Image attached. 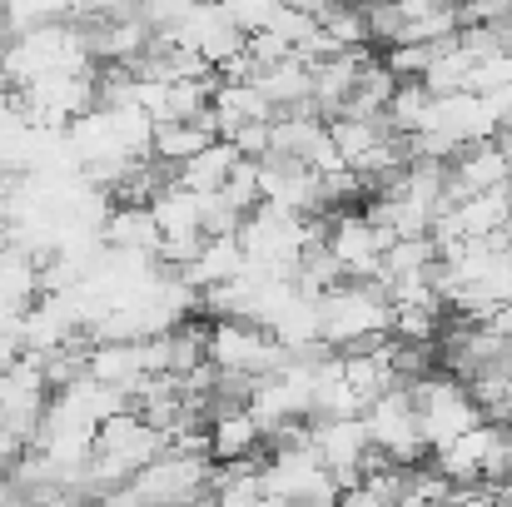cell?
I'll list each match as a JSON object with an SVG mask.
<instances>
[{"label": "cell", "mask_w": 512, "mask_h": 507, "mask_svg": "<svg viewBox=\"0 0 512 507\" xmlns=\"http://www.w3.org/2000/svg\"><path fill=\"white\" fill-rule=\"evenodd\" d=\"M90 30L85 20H50L35 30H20L5 40L0 55V80L5 90H25L45 75H65V70H90Z\"/></svg>", "instance_id": "1"}, {"label": "cell", "mask_w": 512, "mask_h": 507, "mask_svg": "<svg viewBox=\"0 0 512 507\" xmlns=\"http://www.w3.org/2000/svg\"><path fill=\"white\" fill-rule=\"evenodd\" d=\"M388 319H393V309H388V294L378 279H343L319 294V338L334 353L388 338Z\"/></svg>", "instance_id": "2"}, {"label": "cell", "mask_w": 512, "mask_h": 507, "mask_svg": "<svg viewBox=\"0 0 512 507\" xmlns=\"http://www.w3.org/2000/svg\"><path fill=\"white\" fill-rule=\"evenodd\" d=\"M408 393H413L418 438H423V448H428V453L448 448L458 433H468V428H478V423H483V408L473 403V393H468V383H463V378L423 373V378H413V383H408Z\"/></svg>", "instance_id": "3"}, {"label": "cell", "mask_w": 512, "mask_h": 507, "mask_svg": "<svg viewBox=\"0 0 512 507\" xmlns=\"http://www.w3.org/2000/svg\"><path fill=\"white\" fill-rule=\"evenodd\" d=\"M204 358L219 368V373H234V378H269L289 363V348H279L269 329L259 324H244V319H214L209 334H204Z\"/></svg>", "instance_id": "4"}, {"label": "cell", "mask_w": 512, "mask_h": 507, "mask_svg": "<svg viewBox=\"0 0 512 507\" xmlns=\"http://www.w3.org/2000/svg\"><path fill=\"white\" fill-rule=\"evenodd\" d=\"M209 483H214V458L204 453H174L165 448L155 463H145L130 488L145 498L150 507H194L209 498Z\"/></svg>", "instance_id": "5"}, {"label": "cell", "mask_w": 512, "mask_h": 507, "mask_svg": "<svg viewBox=\"0 0 512 507\" xmlns=\"http://www.w3.org/2000/svg\"><path fill=\"white\" fill-rule=\"evenodd\" d=\"M358 418H363V428H368V448L383 453L388 463L413 468V463L428 453L423 438H418V413H413V393H408V383L383 388Z\"/></svg>", "instance_id": "6"}, {"label": "cell", "mask_w": 512, "mask_h": 507, "mask_svg": "<svg viewBox=\"0 0 512 507\" xmlns=\"http://www.w3.org/2000/svg\"><path fill=\"white\" fill-rule=\"evenodd\" d=\"M393 239L368 219V214H353V209H334V219H324V249L329 259L339 264L343 279H378V264H383V249Z\"/></svg>", "instance_id": "7"}, {"label": "cell", "mask_w": 512, "mask_h": 507, "mask_svg": "<svg viewBox=\"0 0 512 507\" xmlns=\"http://www.w3.org/2000/svg\"><path fill=\"white\" fill-rule=\"evenodd\" d=\"M45 403H50V383L40 373V358L20 353V363L0 373V428H10V433L35 443Z\"/></svg>", "instance_id": "8"}, {"label": "cell", "mask_w": 512, "mask_h": 507, "mask_svg": "<svg viewBox=\"0 0 512 507\" xmlns=\"http://www.w3.org/2000/svg\"><path fill=\"white\" fill-rule=\"evenodd\" d=\"M259 204L289 209V214H324V184L304 160H284V155H264L259 160Z\"/></svg>", "instance_id": "9"}, {"label": "cell", "mask_w": 512, "mask_h": 507, "mask_svg": "<svg viewBox=\"0 0 512 507\" xmlns=\"http://www.w3.org/2000/svg\"><path fill=\"white\" fill-rule=\"evenodd\" d=\"M204 438H209V458L214 463H249L264 448V428H259V418L244 403H219L209 413V423H204Z\"/></svg>", "instance_id": "10"}, {"label": "cell", "mask_w": 512, "mask_h": 507, "mask_svg": "<svg viewBox=\"0 0 512 507\" xmlns=\"http://www.w3.org/2000/svg\"><path fill=\"white\" fill-rule=\"evenodd\" d=\"M239 274H244V249H239L234 234H209V239L179 264V279H184L194 294L219 289V284H229V279H239Z\"/></svg>", "instance_id": "11"}, {"label": "cell", "mask_w": 512, "mask_h": 507, "mask_svg": "<svg viewBox=\"0 0 512 507\" xmlns=\"http://www.w3.org/2000/svg\"><path fill=\"white\" fill-rule=\"evenodd\" d=\"M100 244L115 254H150L160 259V229L150 204H110L105 224H100Z\"/></svg>", "instance_id": "12"}, {"label": "cell", "mask_w": 512, "mask_h": 507, "mask_svg": "<svg viewBox=\"0 0 512 507\" xmlns=\"http://www.w3.org/2000/svg\"><path fill=\"white\" fill-rule=\"evenodd\" d=\"M209 140H219L209 115H199V120H160L155 135H150V160L174 169V165H184L189 155H199Z\"/></svg>", "instance_id": "13"}, {"label": "cell", "mask_w": 512, "mask_h": 507, "mask_svg": "<svg viewBox=\"0 0 512 507\" xmlns=\"http://www.w3.org/2000/svg\"><path fill=\"white\" fill-rule=\"evenodd\" d=\"M244 155L229 145V140H209L199 155H189L184 165H174V184H184L189 194H214V189H224V179L234 174Z\"/></svg>", "instance_id": "14"}, {"label": "cell", "mask_w": 512, "mask_h": 507, "mask_svg": "<svg viewBox=\"0 0 512 507\" xmlns=\"http://www.w3.org/2000/svg\"><path fill=\"white\" fill-rule=\"evenodd\" d=\"M0 299L15 309H30L40 299V254L10 239H0Z\"/></svg>", "instance_id": "15"}, {"label": "cell", "mask_w": 512, "mask_h": 507, "mask_svg": "<svg viewBox=\"0 0 512 507\" xmlns=\"http://www.w3.org/2000/svg\"><path fill=\"white\" fill-rule=\"evenodd\" d=\"M199 0H135V15L150 25V35H160V40H170L174 30L189 20V10H194Z\"/></svg>", "instance_id": "16"}, {"label": "cell", "mask_w": 512, "mask_h": 507, "mask_svg": "<svg viewBox=\"0 0 512 507\" xmlns=\"http://www.w3.org/2000/svg\"><path fill=\"white\" fill-rule=\"evenodd\" d=\"M488 100H493V115H498V130H512V85H503V90H493Z\"/></svg>", "instance_id": "17"}, {"label": "cell", "mask_w": 512, "mask_h": 507, "mask_svg": "<svg viewBox=\"0 0 512 507\" xmlns=\"http://www.w3.org/2000/svg\"><path fill=\"white\" fill-rule=\"evenodd\" d=\"M40 507H95V503H90V498H70V493H65V498H50V503H40Z\"/></svg>", "instance_id": "18"}, {"label": "cell", "mask_w": 512, "mask_h": 507, "mask_svg": "<svg viewBox=\"0 0 512 507\" xmlns=\"http://www.w3.org/2000/svg\"><path fill=\"white\" fill-rule=\"evenodd\" d=\"M508 194H512V179H508Z\"/></svg>", "instance_id": "19"}]
</instances>
